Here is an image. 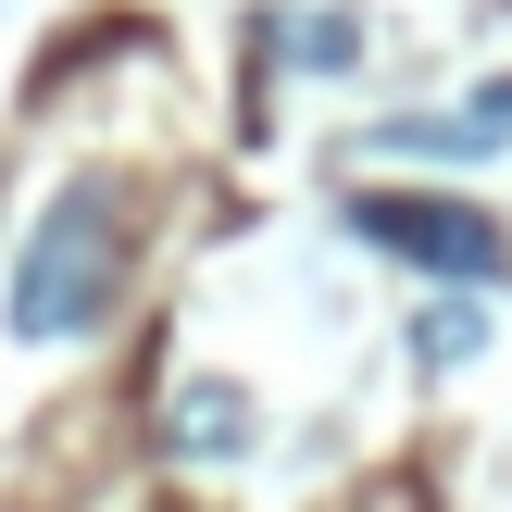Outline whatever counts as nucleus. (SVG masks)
Returning <instances> with one entry per match:
<instances>
[{
	"label": "nucleus",
	"instance_id": "obj_3",
	"mask_svg": "<svg viewBox=\"0 0 512 512\" xmlns=\"http://www.w3.org/2000/svg\"><path fill=\"white\" fill-rule=\"evenodd\" d=\"M375 150H425V163H475V150H500V125H488V113H400V125H375Z\"/></svg>",
	"mask_w": 512,
	"mask_h": 512
},
{
	"label": "nucleus",
	"instance_id": "obj_2",
	"mask_svg": "<svg viewBox=\"0 0 512 512\" xmlns=\"http://www.w3.org/2000/svg\"><path fill=\"white\" fill-rule=\"evenodd\" d=\"M350 238L400 250V263L438 275V288H488V275L512 263L500 213H475V200H450V188H363L350 200Z\"/></svg>",
	"mask_w": 512,
	"mask_h": 512
},
{
	"label": "nucleus",
	"instance_id": "obj_6",
	"mask_svg": "<svg viewBox=\"0 0 512 512\" xmlns=\"http://www.w3.org/2000/svg\"><path fill=\"white\" fill-rule=\"evenodd\" d=\"M288 50H300V63H350V25L338 13H325V25H288Z\"/></svg>",
	"mask_w": 512,
	"mask_h": 512
},
{
	"label": "nucleus",
	"instance_id": "obj_1",
	"mask_svg": "<svg viewBox=\"0 0 512 512\" xmlns=\"http://www.w3.org/2000/svg\"><path fill=\"white\" fill-rule=\"evenodd\" d=\"M125 275H138V213H125L113 175H63L38 200L13 250V288H0V338L13 350H75L125 313Z\"/></svg>",
	"mask_w": 512,
	"mask_h": 512
},
{
	"label": "nucleus",
	"instance_id": "obj_4",
	"mask_svg": "<svg viewBox=\"0 0 512 512\" xmlns=\"http://www.w3.org/2000/svg\"><path fill=\"white\" fill-rule=\"evenodd\" d=\"M238 438H250V413H238L225 388H200L188 413H175V450H238Z\"/></svg>",
	"mask_w": 512,
	"mask_h": 512
},
{
	"label": "nucleus",
	"instance_id": "obj_5",
	"mask_svg": "<svg viewBox=\"0 0 512 512\" xmlns=\"http://www.w3.org/2000/svg\"><path fill=\"white\" fill-rule=\"evenodd\" d=\"M475 338H488V313H475V300H438V313L413 325V350H425V363H463Z\"/></svg>",
	"mask_w": 512,
	"mask_h": 512
}]
</instances>
